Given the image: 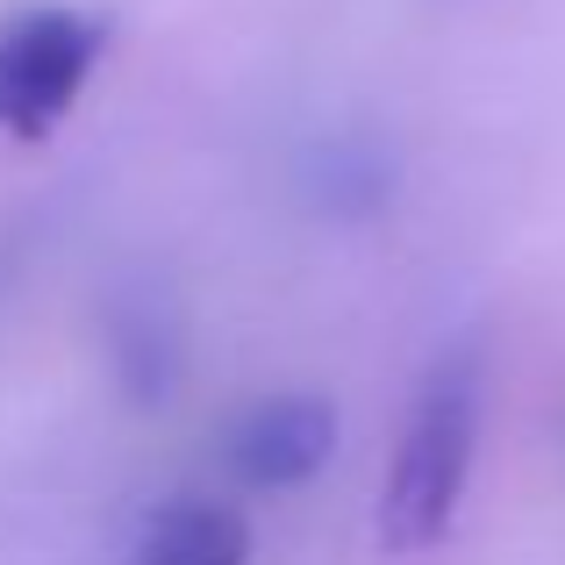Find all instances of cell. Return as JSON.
<instances>
[{
	"mask_svg": "<svg viewBox=\"0 0 565 565\" xmlns=\"http://www.w3.org/2000/svg\"><path fill=\"white\" fill-rule=\"evenodd\" d=\"M137 565H250V523L236 501L172 494L143 515Z\"/></svg>",
	"mask_w": 565,
	"mask_h": 565,
	"instance_id": "cell-5",
	"label": "cell"
},
{
	"mask_svg": "<svg viewBox=\"0 0 565 565\" xmlns=\"http://www.w3.org/2000/svg\"><path fill=\"white\" fill-rule=\"evenodd\" d=\"M100 14L65 0H22L0 14V137L43 143L100 65Z\"/></svg>",
	"mask_w": 565,
	"mask_h": 565,
	"instance_id": "cell-2",
	"label": "cell"
},
{
	"mask_svg": "<svg viewBox=\"0 0 565 565\" xmlns=\"http://www.w3.org/2000/svg\"><path fill=\"white\" fill-rule=\"evenodd\" d=\"M337 451V408L322 394H258L222 437V458L258 494H294L308 487Z\"/></svg>",
	"mask_w": 565,
	"mask_h": 565,
	"instance_id": "cell-4",
	"label": "cell"
},
{
	"mask_svg": "<svg viewBox=\"0 0 565 565\" xmlns=\"http://www.w3.org/2000/svg\"><path fill=\"white\" fill-rule=\"evenodd\" d=\"M100 351H108V380L137 408H166L186 380V316L172 301L166 279L122 273L100 294Z\"/></svg>",
	"mask_w": 565,
	"mask_h": 565,
	"instance_id": "cell-3",
	"label": "cell"
},
{
	"mask_svg": "<svg viewBox=\"0 0 565 565\" xmlns=\"http://www.w3.org/2000/svg\"><path fill=\"white\" fill-rule=\"evenodd\" d=\"M308 186H316V201L337 207V215H365L386 193V166H380L373 143H330V151L308 158Z\"/></svg>",
	"mask_w": 565,
	"mask_h": 565,
	"instance_id": "cell-6",
	"label": "cell"
},
{
	"mask_svg": "<svg viewBox=\"0 0 565 565\" xmlns=\"http://www.w3.org/2000/svg\"><path fill=\"white\" fill-rule=\"evenodd\" d=\"M480 415H487V344L458 337L415 380V401L401 415V444L386 458L380 515H373V537L386 558H423L451 537L472 458H480Z\"/></svg>",
	"mask_w": 565,
	"mask_h": 565,
	"instance_id": "cell-1",
	"label": "cell"
}]
</instances>
